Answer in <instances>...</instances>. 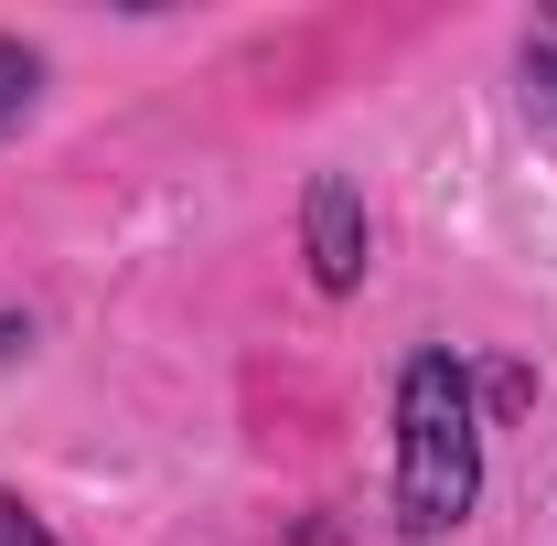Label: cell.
<instances>
[{
    "label": "cell",
    "instance_id": "277c9868",
    "mask_svg": "<svg viewBox=\"0 0 557 546\" xmlns=\"http://www.w3.org/2000/svg\"><path fill=\"white\" fill-rule=\"evenodd\" d=\"M525 86H536V108H557V11L525 22Z\"/></svg>",
    "mask_w": 557,
    "mask_h": 546
},
{
    "label": "cell",
    "instance_id": "3957f363",
    "mask_svg": "<svg viewBox=\"0 0 557 546\" xmlns=\"http://www.w3.org/2000/svg\"><path fill=\"white\" fill-rule=\"evenodd\" d=\"M33 86H44V65H33V44H11L0 33V139L33 119Z\"/></svg>",
    "mask_w": 557,
    "mask_h": 546
},
{
    "label": "cell",
    "instance_id": "5b68a950",
    "mask_svg": "<svg viewBox=\"0 0 557 546\" xmlns=\"http://www.w3.org/2000/svg\"><path fill=\"white\" fill-rule=\"evenodd\" d=\"M0 546H54V525H44L22 493H0Z\"/></svg>",
    "mask_w": 557,
    "mask_h": 546
},
{
    "label": "cell",
    "instance_id": "6da1fadb",
    "mask_svg": "<svg viewBox=\"0 0 557 546\" xmlns=\"http://www.w3.org/2000/svg\"><path fill=\"white\" fill-rule=\"evenodd\" d=\"M483 504V408L461 353H408L397 375V525L408 536H450Z\"/></svg>",
    "mask_w": 557,
    "mask_h": 546
},
{
    "label": "cell",
    "instance_id": "7a4b0ae2",
    "mask_svg": "<svg viewBox=\"0 0 557 546\" xmlns=\"http://www.w3.org/2000/svg\"><path fill=\"white\" fill-rule=\"evenodd\" d=\"M300 247H311V278H322V289H354V278H364V194H354L344 172H311V194H300Z\"/></svg>",
    "mask_w": 557,
    "mask_h": 546
}]
</instances>
